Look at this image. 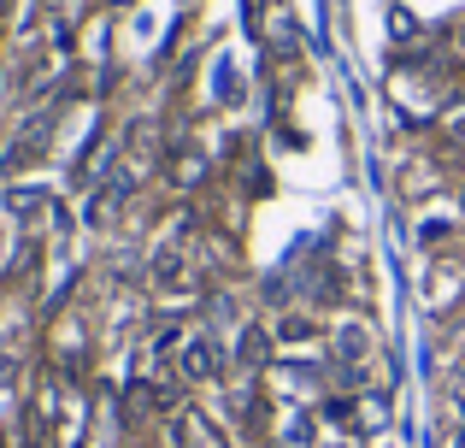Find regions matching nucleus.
I'll return each instance as SVG.
<instances>
[{
	"label": "nucleus",
	"mask_w": 465,
	"mask_h": 448,
	"mask_svg": "<svg viewBox=\"0 0 465 448\" xmlns=\"http://www.w3.org/2000/svg\"><path fill=\"white\" fill-rule=\"evenodd\" d=\"M177 372L194 378V383L218 378V343H213V336H189V343L177 348Z\"/></svg>",
	"instance_id": "1"
},
{
	"label": "nucleus",
	"mask_w": 465,
	"mask_h": 448,
	"mask_svg": "<svg viewBox=\"0 0 465 448\" xmlns=\"http://www.w3.org/2000/svg\"><path fill=\"white\" fill-rule=\"evenodd\" d=\"M42 201H47L42 189H6V195H0V207H6L12 219H30V213L42 207Z\"/></svg>",
	"instance_id": "2"
},
{
	"label": "nucleus",
	"mask_w": 465,
	"mask_h": 448,
	"mask_svg": "<svg viewBox=\"0 0 465 448\" xmlns=\"http://www.w3.org/2000/svg\"><path fill=\"white\" fill-rule=\"evenodd\" d=\"M365 348H371V336H365L360 324H341V331H336V354H341V360H360Z\"/></svg>",
	"instance_id": "3"
},
{
	"label": "nucleus",
	"mask_w": 465,
	"mask_h": 448,
	"mask_svg": "<svg viewBox=\"0 0 465 448\" xmlns=\"http://www.w3.org/2000/svg\"><path fill=\"white\" fill-rule=\"evenodd\" d=\"M218 101H242V77L230 71V59H218Z\"/></svg>",
	"instance_id": "4"
},
{
	"label": "nucleus",
	"mask_w": 465,
	"mask_h": 448,
	"mask_svg": "<svg viewBox=\"0 0 465 448\" xmlns=\"http://www.w3.org/2000/svg\"><path fill=\"white\" fill-rule=\"evenodd\" d=\"M460 142H465V118H460Z\"/></svg>",
	"instance_id": "5"
},
{
	"label": "nucleus",
	"mask_w": 465,
	"mask_h": 448,
	"mask_svg": "<svg viewBox=\"0 0 465 448\" xmlns=\"http://www.w3.org/2000/svg\"><path fill=\"white\" fill-rule=\"evenodd\" d=\"M0 448H6V431H0Z\"/></svg>",
	"instance_id": "6"
},
{
	"label": "nucleus",
	"mask_w": 465,
	"mask_h": 448,
	"mask_svg": "<svg viewBox=\"0 0 465 448\" xmlns=\"http://www.w3.org/2000/svg\"><path fill=\"white\" fill-rule=\"evenodd\" d=\"M460 448H465V431H460Z\"/></svg>",
	"instance_id": "7"
},
{
	"label": "nucleus",
	"mask_w": 465,
	"mask_h": 448,
	"mask_svg": "<svg viewBox=\"0 0 465 448\" xmlns=\"http://www.w3.org/2000/svg\"><path fill=\"white\" fill-rule=\"evenodd\" d=\"M460 207H465V195H460Z\"/></svg>",
	"instance_id": "8"
}]
</instances>
